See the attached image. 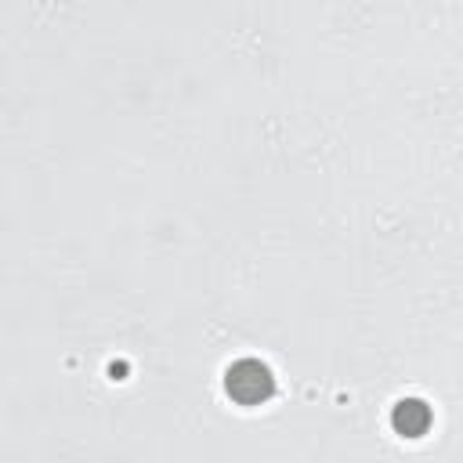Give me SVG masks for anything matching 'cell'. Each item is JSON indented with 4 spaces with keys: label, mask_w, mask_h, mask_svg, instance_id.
<instances>
[{
    "label": "cell",
    "mask_w": 463,
    "mask_h": 463,
    "mask_svg": "<svg viewBox=\"0 0 463 463\" xmlns=\"http://www.w3.org/2000/svg\"><path fill=\"white\" fill-rule=\"evenodd\" d=\"M224 391H228V398L239 402V405H260V402L271 398L275 376H271V369H268L264 362H257V358H239V362H232L228 373H224Z\"/></svg>",
    "instance_id": "1"
},
{
    "label": "cell",
    "mask_w": 463,
    "mask_h": 463,
    "mask_svg": "<svg viewBox=\"0 0 463 463\" xmlns=\"http://www.w3.org/2000/svg\"><path fill=\"white\" fill-rule=\"evenodd\" d=\"M391 427H394V434H402V438H420V434H427V427H430V405L420 402V398H402V402L394 405V412H391Z\"/></svg>",
    "instance_id": "2"
}]
</instances>
